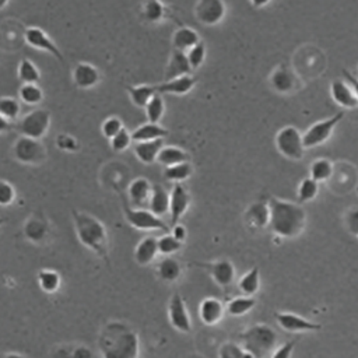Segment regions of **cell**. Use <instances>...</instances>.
<instances>
[{
    "instance_id": "obj_1",
    "label": "cell",
    "mask_w": 358,
    "mask_h": 358,
    "mask_svg": "<svg viewBox=\"0 0 358 358\" xmlns=\"http://www.w3.org/2000/svg\"><path fill=\"white\" fill-rule=\"evenodd\" d=\"M96 343L99 354L105 358H136L140 354L137 331L120 320L105 323Z\"/></svg>"
},
{
    "instance_id": "obj_34",
    "label": "cell",
    "mask_w": 358,
    "mask_h": 358,
    "mask_svg": "<svg viewBox=\"0 0 358 358\" xmlns=\"http://www.w3.org/2000/svg\"><path fill=\"white\" fill-rule=\"evenodd\" d=\"M157 161L164 166H169V165H175V164H179V162L190 161V157L185 150H182L179 147L166 145V147H162L159 150Z\"/></svg>"
},
{
    "instance_id": "obj_24",
    "label": "cell",
    "mask_w": 358,
    "mask_h": 358,
    "mask_svg": "<svg viewBox=\"0 0 358 358\" xmlns=\"http://www.w3.org/2000/svg\"><path fill=\"white\" fill-rule=\"evenodd\" d=\"M164 147V138L147 140V141H136L133 145V151L137 159L143 164H152L157 161L159 150Z\"/></svg>"
},
{
    "instance_id": "obj_60",
    "label": "cell",
    "mask_w": 358,
    "mask_h": 358,
    "mask_svg": "<svg viewBox=\"0 0 358 358\" xmlns=\"http://www.w3.org/2000/svg\"><path fill=\"white\" fill-rule=\"evenodd\" d=\"M357 76H358V69H357Z\"/></svg>"
},
{
    "instance_id": "obj_43",
    "label": "cell",
    "mask_w": 358,
    "mask_h": 358,
    "mask_svg": "<svg viewBox=\"0 0 358 358\" xmlns=\"http://www.w3.org/2000/svg\"><path fill=\"white\" fill-rule=\"evenodd\" d=\"M157 243H158V253L164 256H171L179 252L183 245V242L178 241L171 232H164L162 236L157 238Z\"/></svg>"
},
{
    "instance_id": "obj_3",
    "label": "cell",
    "mask_w": 358,
    "mask_h": 358,
    "mask_svg": "<svg viewBox=\"0 0 358 358\" xmlns=\"http://www.w3.org/2000/svg\"><path fill=\"white\" fill-rule=\"evenodd\" d=\"M270 221L268 227L271 231L281 238L298 236L306 224V213L301 204L270 197L268 201Z\"/></svg>"
},
{
    "instance_id": "obj_56",
    "label": "cell",
    "mask_w": 358,
    "mask_h": 358,
    "mask_svg": "<svg viewBox=\"0 0 358 358\" xmlns=\"http://www.w3.org/2000/svg\"><path fill=\"white\" fill-rule=\"evenodd\" d=\"M13 127H14V123L10 122L7 117H4V116L0 113V134L10 131Z\"/></svg>"
},
{
    "instance_id": "obj_59",
    "label": "cell",
    "mask_w": 358,
    "mask_h": 358,
    "mask_svg": "<svg viewBox=\"0 0 358 358\" xmlns=\"http://www.w3.org/2000/svg\"><path fill=\"white\" fill-rule=\"evenodd\" d=\"M4 222H6V218H4V217H0V227H1Z\"/></svg>"
},
{
    "instance_id": "obj_58",
    "label": "cell",
    "mask_w": 358,
    "mask_h": 358,
    "mask_svg": "<svg viewBox=\"0 0 358 358\" xmlns=\"http://www.w3.org/2000/svg\"><path fill=\"white\" fill-rule=\"evenodd\" d=\"M8 1H10V0H0V10H3V8L8 4Z\"/></svg>"
},
{
    "instance_id": "obj_8",
    "label": "cell",
    "mask_w": 358,
    "mask_h": 358,
    "mask_svg": "<svg viewBox=\"0 0 358 358\" xmlns=\"http://www.w3.org/2000/svg\"><path fill=\"white\" fill-rule=\"evenodd\" d=\"M275 147L281 155L288 159L299 161L303 158L305 147L302 141V134L294 126H285L275 134Z\"/></svg>"
},
{
    "instance_id": "obj_49",
    "label": "cell",
    "mask_w": 358,
    "mask_h": 358,
    "mask_svg": "<svg viewBox=\"0 0 358 358\" xmlns=\"http://www.w3.org/2000/svg\"><path fill=\"white\" fill-rule=\"evenodd\" d=\"M17 197L15 187L6 179H0V206L7 207L14 203Z\"/></svg>"
},
{
    "instance_id": "obj_27",
    "label": "cell",
    "mask_w": 358,
    "mask_h": 358,
    "mask_svg": "<svg viewBox=\"0 0 358 358\" xmlns=\"http://www.w3.org/2000/svg\"><path fill=\"white\" fill-rule=\"evenodd\" d=\"M155 271L159 280L165 282H175L182 275V266L175 257L165 256L162 260L158 262Z\"/></svg>"
},
{
    "instance_id": "obj_14",
    "label": "cell",
    "mask_w": 358,
    "mask_h": 358,
    "mask_svg": "<svg viewBox=\"0 0 358 358\" xmlns=\"http://www.w3.org/2000/svg\"><path fill=\"white\" fill-rule=\"evenodd\" d=\"M196 264L203 267L211 275L214 282L222 288L231 287L235 280V267L227 259L208 262V263H196Z\"/></svg>"
},
{
    "instance_id": "obj_6",
    "label": "cell",
    "mask_w": 358,
    "mask_h": 358,
    "mask_svg": "<svg viewBox=\"0 0 358 358\" xmlns=\"http://www.w3.org/2000/svg\"><path fill=\"white\" fill-rule=\"evenodd\" d=\"M50 120H52L50 112L48 109L38 108L21 116L15 123V129L18 130L20 134L34 137V138H42L49 131Z\"/></svg>"
},
{
    "instance_id": "obj_25",
    "label": "cell",
    "mask_w": 358,
    "mask_h": 358,
    "mask_svg": "<svg viewBox=\"0 0 358 358\" xmlns=\"http://www.w3.org/2000/svg\"><path fill=\"white\" fill-rule=\"evenodd\" d=\"M192 70H193V69L190 67V64H189V62H187L186 52L173 49V50H172V55H171V59H169V62H168L166 70H165V78H164V81H168V80L180 77V76H185V74H190Z\"/></svg>"
},
{
    "instance_id": "obj_40",
    "label": "cell",
    "mask_w": 358,
    "mask_h": 358,
    "mask_svg": "<svg viewBox=\"0 0 358 358\" xmlns=\"http://www.w3.org/2000/svg\"><path fill=\"white\" fill-rule=\"evenodd\" d=\"M144 110H145V116H147V120H148V122H151V123H159V120L162 119L164 112H165V103H164L162 94L157 92V94L147 102V105L144 106Z\"/></svg>"
},
{
    "instance_id": "obj_19",
    "label": "cell",
    "mask_w": 358,
    "mask_h": 358,
    "mask_svg": "<svg viewBox=\"0 0 358 358\" xmlns=\"http://www.w3.org/2000/svg\"><path fill=\"white\" fill-rule=\"evenodd\" d=\"M270 85L280 94H288L296 88V77L292 70L282 63L271 73Z\"/></svg>"
},
{
    "instance_id": "obj_39",
    "label": "cell",
    "mask_w": 358,
    "mask_h": 358,
    "mask_svg": "<svg viewBox=\"0 0 358 358\" xmlns=\"http://www.w3.org/2000/svg\"><path fill=\"white\" fill-rule=\"evenodd\" d=\"M141 15L148 22H159L168 15V10L161 0H145L143 4Z\"/></svg>"
},
{
    "instance_id": "obj_2",
    "label": "cell",
    "mask_w": 358,
    "mask_h": 358,
    "mask_svg": "<svg viewBox=\"0 0 358 358\" xmlns=\"http://www.w3.org/2000/svg\"><path fill=\"white\" fill-rule=\"evenodd\" d=\"M71 218L78 242L109 266V241L103 222L95 215L73 208Z\"/></svg>"
},
{
    "instance_id": "obj_29",
    "label": "cell",
    "mask_w": 358,
    "mask_h": 358,
    "mask_svg": "<svg viewBox=\"0 0 358 358\" xmlns=\"http://www.w3.org/2000/svg\"><path fill=\"white\" fill-rule=\"evenodd\" d=\"M148 210L158 217L169 213V193L161 185H152L148 199Z\"/></svg>"
},
{
    "instance_id": "obj_53",
    "label": "cell",
    "mask_w": 358,
    "mask_h": 358,
    "mask_svg": "<svg viewBox=\"0 0 358 358\" xmlns=\"http://www.w3.org/2000/svg\"><path fill=\"white\" fill-rule=\"evenodd\" d=\"M70 357L74 358H88V357H94V352L84 344H71V351H70Z\"/></svg>"
},
{
    "instance_id": "obj_37",
    "label": "cell",
    "mask_w": 358,
    "mask_h": 358,
    "mask_svg": "<svg viewBox=\"0 0 358 358\" xmlns=\"http://www.w3.org/2000/svg\"><path fill=\"white\" fill-rule=\"evenodd\" d=\"M17 77L21 81V84L24 83H39L41 80V71L38 69V66L28 57H24L20 60L18 66H17Z\"/></svg>"
},
{
    "instance_id": "obj_22",
    "label": "cell",
    "mask_w": 358,
    "mask_h": 358,
    "mask_svg": "<svg viewBox=\"0 0 358 358\" xmlns=\"http://www.w3.org/2000/svg\"><path fill=\"white\" fill-rule=\"evenodd\" d=\"M151 190H152V185L150 183V180L147 178L133 179L127 189L130 204L133 207H138V208L144 207L145 204L148 206V199H150Z\"/></svg>"
},
{
    "instance_id": "obj_15",
    "label": "cell",
    "mask_w": 358,
    "mask_h": 358,
    "mask_svg": "<svg viewBox=\"0 0 358 358\" xmlns=\"http://www.w3.org/2000/svg\"><path fill=\"white\" fill-rule=\"evenodd\" d=\"M190 206V194L182 183H175L172 192L169 193V222L171 227L178 224L180 218L186 214Z\"/></svg>"
},
{
    "instance_id": "obj_26",
    "label": "cell",
    "mask_w": 358,
    "mask_h": 358,
    "mask_svg": "<svg viewBox=\"0 0 358 358\" xmlns=\"http://www.w3.org/2000/svg\"><path fill=\"white\" fill-rule=\"evenodd\" d=\"M158 255V243L155 236L143 238L134 249V260L140 266H148Z\"/></svg>"
},
{
    "instance_id": "obj_12",
    "label": "cell",
    "mask_w": 358,
    "mask_h": 358,
    "mask_svg": "<svg viewBox=\"0 0 358 358\" xmlns=\"http://www.w3.org/2000/svg\"><path fill=\"white\" fill-rule=\"evenodd\" d=\"M49 232H50L49 222L46 217L41 213H32L22 225L24 238L35 245H42L49 236Z\"/></svg>"
},
{
    "instance_id": "obj_30",
    "label": "cell",
    "mask_w": 358,
    "mask_h": 358,
    "mask_svg": "<svg viewBox=\"0 0 358 358\" xmlns=\"http://www.w3.org/2000/svg\"><path fill=\"white\" fill-rule=\"evenodd\" d=\"M199 41H200L199 34L193 28H190V27H180L179 29L175 31V34L172 36L173 49L182 50V52L189 50Z\"/></svg>"
},
{
    "instance_id": "obj_42",
    "label": "cell",
    "mask_w": 358,
    "mask_h": 358,
    "mask_svg": "<svg viewBox=\"0 0 358 358\" xmlns=\"http://www.w3.org/2000/svg\"><path fill=\"white\" fill-rule=\"evenodd\" d=\"M333 175V164L326 158H317L310 164V178L316 182H324Z\"/></svg>"
},
{
    "instance_id": "obj_5",
    "label": "cell",
    "mask_w": 358,
    "mask_h": 358,
    "mask_svg": "<svg viewBox=\"0 0 358 358\" xmlns=\"http://www.w3.org/2000/svg\"><path fill=\"white\" fill-rule=\"evenodd\" d=\"M13 157L25 165H41L48 157V151L41 138L20 134L13 144Z\"/></svg>"
},
{
    "instance_id": "obj_20",
    "label": "cell",
    "mask_w": 358,
    "mask_h": 358,
    "mask_svg": "<svg viewBox=\"0 0 358 358\" xmlns=\"http://www.w3.org/2000/svg\"><path fill=\"white\" fill-rule=\"evenodd\" d=\"M224 312L225 309L222 302L214 296L204 298L199 306V317L201 323L206 326H214L218 322H221Z\"/></svg>"
},
{
    "instance_id": "obj_23",
    "label": "cell",
    "mask_w": 358,
    "mask_h": 358,
    "mask_svg": "<svg viewBox=\"0 0 358 358\" xmlns=\"http://www.w3.org/2000/svg\"><path fill=\"white\" fill-rule=\"evenodd\" d=\"M197 80L192 74H185L168 81H164L157 87V92L159 94H172V95H185L193 90Z\"/></svg>"
},
{
    "instance_id": "obj_31",
    "label": "cell",
    "mask_w": 358,
    "mask_h": 358,
    "mask_svg": "<svg viewBox=\"0 0 358 358\" xmlns=\"http://www.w3.org/2000/svg\"><path fill=\"white\" fill-rule=\"evenodd\" d=\"M130 101L137 108H144L147 102L157 94V87L150 84H138V85H127L126 87Z\"/></svg>"
},
{
    "instance_id": "obj_17",
    "label": "cell",
    "mask_w": 358,
    "mask_h": 358,
    "mask_svg": "<svg viewBox=\"0 0 358 358\" xmlns=\"http://www.w3.org/2000/svg\"><path fill=\"white\" fill-rule=\"evenodd\" d=\"M73 83L80 90H91L101 83V71L88 62H80L71 71Z\"/></svg>"
},
{
    "instance_id": "obj_51",
    "label": "cell",
    "mask_w": 358,
    "mask_h": 358,
    "mask_svg": "<svg viewBox=\"0 0 358 358\" xmlns=\"http://www.w3.org/2000/svg\"><path fill=\"white\" fill-rule=\"evenodd\" d=\"M344 224H345L348 232L352 236L358 238V207H354L345 213Z\"/></svg>"
},
{
    "instance_id": "obj_11",
    "label": "cell",
    "mask_w": 358,
    "mask_h": 358,
    "mask_svg": "<svg viewBox=\"0 0 358 358\" xmlns=\"http://www.w3.org/2000/svg\"><path fill=\"white\" fill-rule=\"evenodd\" d=\"M168 319L172 327L180 333H189L192 330V320H190L185 299L179 292H175L169 299Z\"/></svg>"
},
{
    "instance_id": "obj_55",
    "label": "cell",
    "mask_w": 358,
    "mask_h": 358,
    "mask_svg": "<svg viewBox=\"0 0 358 358\" xmlns=\"http://www.w3.org/2000/svg\"><path fill=\"white\" fill-rule=\"evenodd\" d=\"M178 241H180V242H185V239H186V228H185V225H182V224H175V225H172L171 227V231H169Z\"/></svg>"
},
{
    "instance_id": "obj_13",
    "label": "cell",
    "mask_w": 358,
    "mask_h": 358,
    "mask_svg": "<svg viewBox=\"0 0 358 358\" xmlns=\"http://www.w3.org/2000/svg\"><path fill=\"white\" fill-rule=\"evenodd\" d=\"M194 15L200 24L215 25L225 15V4L222 0H199L194 7Z\"/></svg>"
},
{
    "instance_id": "obj_10",
    "label": "cell",
    "mask_w": 358,
    "mask_h": 358,
    "mask_svg": "<svg viewBox=\"0 0 358 358\" xmlns=\"http://www.w3.org/2000/svg\"><path fill=\"white\" fill-rule=\"evenodd\" d=\"M24 41L28 46L46 52L52 55L55 59H57L60 63H64V56L60 50V48L56 45V42L48 35L46 31H43L41 27H28L24 32Z\"/></svg>"
},
{
    "instance_id": "obj_16",
    "label": "cell",
    "mask_w": 358,
    "mask_h": 358,
    "mask_svg": "<svg viewBox=\"0 0 358 358\" xmlns=\"http://www.w3.org/2000/svg\"><path fill=\"white\" fill-rule=\"evenodd\" d=\"M277 324L289 333H303V331H319L322 326L319 323L310 322L292 312H277Z\"/></svg>"
},
{
    "instance_id": "obj_54",
    "label": "cell",
    "mask_w": 358,
    "mask_h": 358,
    "mask_svg": "<svg viewBox=\"0 0 358 358\" xmlns=\"http://www.w3.org/2000/svg\"><path fill=\"white\" fill-rule=\"evenodd\" d=\"M343 77H344V80L348 83V85L351 87V90L354 91V94H355V96L358 98V77H355L352 73H350L348 70H343Z\"/></svg>"
},
{
    "instance_id": "obj_57",
    "label": "cell",
    "mask_w": 358,
    "mask_h": 358,
    "mask_svg": "<svg viewBox=\"0 0 358 358\" xmlns=\"http://www.w3.org/2000/svg\"><path fill=\"white\" fill-rule=\"evenodd\" d=\"M250 1V4L253 6V7H256V8H260V7H263V6H266L270 0H249Z\"/></svg>"
},
{
    "instance_id": "obj_35",
    "label": "cell",
    "mask_w": 358,
    "mask_h": 358,
    "mask_svg": "<svg viewBox=\"0 0 358 358\" xmlns=\"http://www.w3.org/2000/svg\"><path fill=\"white\" fill-rule=\"evenodd\" d=\"M193 173V166L190 164V161H185V162H179L175 165H169L165 166L162 175L166 180L173 182V183H180L186 179H189Z\"/></svg>"
},
{
    "instance_id": "obj_44",
    "label": "cell",
    "mask_w": 358,
    "mask_h": 358,
    "mask_svg": "<svg viewBox=\"0 0 358 358\" xmlns=\"http://www.w3.org/2000/svg\"><path fill=\"white\" fill-rule=\"evenodd\" d=\"M319 193V182L312 178H305L298 186V200L301 203H308L316 199Z\"/></svg>"
},
{
    "instance_id": "obj_47",
    "label": "cell",
    "mask_w": 358,
    "mask_h": 358,
    "mask_svg": "<svg viewBox=\"0 0 358 358\" xmlns=\"http://www.w3.org/2000/svg\"><path fill=\"white\" fill-rule=\"evenodd\" d=\"M131 143H133L131 133H129V130L126 127H123L117 134H115L112 138H109L110 148L115 152H122V151L127 150Z\"/></svg>"
},
{
    "instance_id": "obj_41",
    "label": "cell",
    "mask_w": 358,
    "mask_h": 358,
    "mask_svg": "<svg viewBox=\"0 0 358 358\" xmlns=\"http://www.w3.org/2000/svg\"><path fill=\"white\" fill-rule=\"evenodd\" d=\"M0 113L10 122H17L21 117V101L14 96H0Z\"/></svg>"
},
{
    "instance_id": "obj_52",
    "label": "cell",
    "mask_w": 358,
    "mask_h": 358,
    "mask_svg": "<svg viewBox=\"0 0 358 358\" xmlns=\"http://www.w3.org/2000/svg\"><path fill=\"white\" fill-rule=\"evenodd\" d=\"M296 341H298V340L294 338V340H289V341L281 344L280 347H277V348L273 351L271 357H275V358H288V357H291Z\"/></svg>"
},
{
    "instance_id": "obj_46",
    "label": "cell",
    "mask_w": 358,
    "mask_h": 358,
    "mask_svg": "<svg viewBox=\"0 0 358 358\" xmlns=\"http://www.w3.org/2000/svg\"><path fill=\"white\" fill-rule=\"evenodd\" d=\"M218 357L221 358H250L245 348L234 341L224 343L218 350Z\"/></svg>"
},
{
    "instance_id": "obj_28",
    "label": "cell",
    "mask_w": 358,
    "mask_h": 358,
    "mask_svg": "<svg viewBox=\"0 0 358 358\" xmlns=\"http://www.w3.org/2000/svg\"><path fill=\"white\" fill-rule=\"evenodd\" d=\"M169 134L168 129L162 127L159 123H151L147 122L144 124H140L131 131V140L136 141H147V140H155V138H164Z\"/></svg>"
},
{
    "instance_id": "obj_50",
    "label": "cell",
    "mask_w": 358,
    "mask_h": 358,
    "mask_svg": "<svg viewBox=\"0 0 358 358\" xmlns=\"http://www.w3.org/2000/svg\"><path fill=\"white\" fill-rule=\"evenodd\" d=\"M56 145L63 150V151H69V152H74L77 150H80V143L70 134H64V133H60L56 140H55Z\"/></svg>"
},
{
    "instance_id": "obj_32",
    "label": "cell",
    "mask_w": 358,
    "mask_h": 358,
    "mask_svg": "<svg viewBox=\"0 0 358 358\" xmlns=\"http://www.w3.org/2000/svg\"><path fill=\"white\" fill-rule=\"evenodd\" d=\"M38 285L45 294H55L60 289L62 285V277L59 271L53 268H42L38 271L36 275Z\"/></svg>"
},
{
    "instance_id": "obj_9",
    "label": "cell",
    "mask_w": 358,
    "mask_h": 358,
    "mask_svg": "<svg viewBox=\"0 0 358 358\" xmlns=\"http://www.w3.org/2000/svg\"><path fill=\"white\" fill-rule=\"evenodd\" d=\"M344 117V112H337L331 115L330 117H326L323 120H319L313 123L303 134H302V141L305 148H315L317 145L324 144L330 136L333 134L336 126L341 122Z\"/></svg>"
},
{
    "instance_id": "obj_48",
    "label": "cell",
    "mask_w": 358,
    "mask_h": 358,
    "mask_svg": "<svg viewBox=\"0 0 358 358\" xmlns=\"http://www.w3.org/2000/svg\"><path fill=\"white\" fill-rule=\"evenodd\" d=\"M123 122L117 116H109L106 117L101 124V133L105 138H112L115 134H117L123 129Z\"/></svg>"
},
{
    "instance_id": "obj_38",
    "label": "cell",
    "mask_w": 358,
    "mask_h": 358,
    "mask_svg": "<svg viewBox=\"0 0 358 358\" xmlns=\"http://www.w3.org/2000/svg\"><path fill=\"white\" fill-rule=\"evenodd\" d=\"M255 305H256V299L253 298V295L236 296L227 303V313L235 317L243 316L248 312H250L255 308Z\"/></svg>"
},
{
    "instance_id": "obj_18",
    "label": "cell",
    "mask_w": 358,
    "mask_h": 358,
    "mask_svg": "<svg viewBox=\"0 0 358 358\" xmlns=\"http://www.w3.org/2000/svg\"><path fill=\"white\" fill-rule=\"evenodd\" d=\"M243 221L246 227L252 231H260L264 227L268 225L270 221V210L268 204L263 201H255L252 203L248 210L245 211Z\"/></svg>"
},
{
    "instance_id": "obj_7",
    "label": "cell",
    "mask_w": 358,
    "mask_h": 358,
    "mask_svg": "<svg viewBox=\"0 0 358 358\" xmlns=\"http://www.w3.org/2000/svg\"><path fill=\"white\" fill-rule=\"evenodd\" d=\"M123 214L126 221L138 231H162L169 232L171 227L165 224L158 215L145 208L130 206L127 201L123 203Z\"/></svg>"
},
{
    "instance_id": "obj_21",
    "label": "cell",
    "mask_w": 358,
    "mask_h": 358,
    "mask_svg": "<svg viewBox=\"0 0 358 358\" xmlns=\"http://www.w3.org/2000/svg\"><path fill=\"white\" fill-rule=\"evenodd\" d=\"M330 94L333 101L345 109H354L358 106V98L345 80L337 78L330 85Z\"/></svg>"
},
{
    "instance_id": "obj_45",
    "label": "cell",
    "mask_w": 358,
    "mask_h": 358,
    "mask_svg": "<svg viewBox=\"0 0 358 358\" xmlns=\"http://www.w3.org/2000/svg\"><path fill=\"white\" fill-rule=\"evenodd\" d=\"M186 57L193 70L199 69L206 60V45L201 41H199L194 46L186 50Z\"/></svg>"
},
{
    "instance_id": "obj_33",
    "label": "cell",
    "mask_w": 358,
    "mask_h": 358,
    "mask_svg": "<svg viewBox=\"0 0 358 358\" xmlns=\"http://www.w3.org/2000/svg\"><path fill=\"white\" fill-rule=\"evenodd\" d=\"M43 98V90L38 85V83H24L18 88V99L25 105H39Z\"/></svg>"
},
{
    "instance_id": "obj_36",
    "label": "cell",
    "mask_w": 358,
    "mask_h": 358,
    "mask_svg": "<svg viewBox=\"0 0 358 358\" xmlns=\"http://www.w3.org/2000/svg\"><path fill=\"white\" fill-rule=\"evenodd\" d=\"M238 288L243 295H255L260 288V270L257 266L248 270L238 281Z\"/></svg>"
},
{
    "instance_id": "obj_4",
    "label": "cell",
    "mask_w": 358,
    "mask_h": 358,
    "mask_svg": "<svg viewBox=\"0 0 358 358\" xmlns=\"http://www.w3.org/2000/svg\"><path fill=\"white\" fill-rule=\"evenodd\" d=\"M241 345L250 358H263L273 354L277 347V333L267 324H253L239 334Z\"/></svg>"
}]
</instances>
